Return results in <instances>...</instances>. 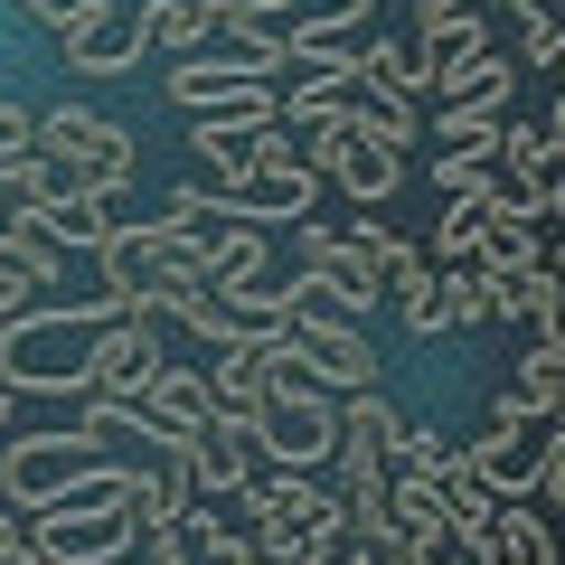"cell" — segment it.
<instances>
[{
    "instance_id": "obj_1",
    "label": "cell",
    "mask_w": 565,
    "mask_h": 565,
    "mask_svg": "<svg viewBox=\"0 0 565 565\" xmlns=\"http://www.w3.org/2000/svg\"><path fill=\"white\" fill-rule=\"evenodd\" d=\"M29 151H39V170H47V199H122V180L141 170L132 122L95 114V104H47Z\"/></svg>"
},
{
    "instance_id": "obj_2",
    "label": "cell",
    "mask_w": 565,
    "mask_h": 565,
    "mask_svg": "<svg viewBox=\"0 0 565 565\" xmlns=\"http://www.w3.org/2000/svg\"><path fill=\"white\" fill-rule=\"evenodd\" d=\"M104 321H122L104 292L76 302V311H20V321L0 330V377L20 386V396H66V386L85 396V349H95Z\"/></svg>"
},
{
    "instance_id": "obj_3",
    "label": "cell",
    "mask_w": 565,
    "mask_h": 565,
    "mask_svg": "<svg viewBox=\"0 0 565 565\" xmlns=\"http://www.w3.org/2000/svg\"><path fill=\"white\" fill-rule=\"evenodd\" d=\"M330 444H340V396H321V386H274V396L255 405L264 471H321Z\"/></svg>"
},
{
    "instance_id": "obj_4",
    "label": "cell",
    "mask_w": 565,
    "mask_h": 565,
    "mask_svg": "<svg viewBox=\"0 0 565 565\" xmlns=\"http://www.w3.org/2000/svg\"><path fill=\"white\" fill-rule=\"evenodd\" d=\"M20 527H29V546H39L47 565H122L141 546L132 509H76V500H47L39 519H20Z\"/></svg>"
},
{
    "instance_id": "obj_5",
    "label": "cell",
    "mask_w": 565,
    "mask_h": 565,
    "mask_svg": "<svg viewBox=\"0 0 565 565\" xmlns=\"http://www.w3.org/2000/svg\"><path fill=\"white\" fill-rule=\"evenodd\" d=\"M85 462H95V452H85L76 434H10V444H0V509H29V519H39Z\"/></svg>"
},
{
    "instance_id": "obj_6",
    "label": "cell",
    "mask_w": 565,
    "mask_h": 565,
    "mask_svg": "<svg viewBox=\"0 0 565 565\" xmlns=\"http://www.w3.org/2000/svg\"><path fill=\"white\" fill-rule=\"evenodd\" d=\"M170 367V349H161V321H104L95 330V349H85V396H122V405H141V386Z\"/></svg>"
},
{
    "instance_id": "obj_7",
    "label": "cell",
    "mask_w": 565,
    "mask_h": 565,
    "mask_svg": "<svg viewBox=\"0 0 565 565\" xmlns=\"http://www.w3.org/2000/svg\"><path fill=\"white\" fill-rule=\"evenodd\" d=\"M255 509H264L255 537L274 546V565H282L302 537H321V527H330V481H321V471H264V481H255Z\"/></svg>"
},
{
    "instance_id": "obj_8",
    "label": "cell",
    "mask_w": 565,
    "mask_h": 565,
    "mask_svg": "<svg viewBox=\"0 0 565 565\" xmlns=\"http://www.w3.org/2000/svg\"><path fill=\"white\" fill-rule=\"evenodd\" d=\"M311 199H321V180H311V170H236L226 189H207V207H217V217H236V226H282V217L302 226Z\"/></svg>"
},
{
    "instance_id": "obj_9",
    "label": "cell",
    "mask_w": 565,
    "mask_h": 565,
    "mask_svg": "<svg viewBox=\"0 0 565 565\" xmlns=\"http://www.w3.org/2000/svg\"><path fill=\"white\" fill-rule=\"evenodd\" d=\"M57 47H66L76 76H132V66H141V29H132L122 0H85L76 20L57 29Z\"/></svg>"
},
{
    "instance_id": "obj_10",
    "label": "cell",
    "mask_w": 565,
    "mask_h": 565,
    "mask_svg": "<svg viewBox=\"0 0 565 565\" xmlns=\"http://www.w3.org/2000/svg\"><path fill=\"white\" fill-rule=\"evenodd\" d=\"M180 452H189V481H199V500H207V490H245V481H264V452H255V424H245V415H207Z\"/></svg>"
},
{
    "instance_id": "obj_11",
    "label": "cell",
    "mask_w": 565,
    "mask_h": 565,
    "mask_svg": "<svg viewBox=\"0 0 565 565\" xmlns=\"http://www.w3.org/2000/svg\"><path fill=\"white\" fill-rule=\"evenodd\" d=\"M207 415H217V396H207V367H189V359H170L141 386V444H189Z\"/></svg>"
},
{
    "instance_id": "obj_12",
    "label": "cell",
    "mask_w": 565,
    "mask_h": 565,
    "mask_svg": "<svg viewBox=\"0 0 565 565\" xmlns=\"http://www.w3.org/2000/svg\"><path fill=\"white\" fill-rule=\"evenodd\" d=\"M274 76H282V47H236V57H180V66H170V104L207 114V104L245 95V85H274Z\"/></svg>"
},
{
    "instance_id": "obj_13",
    "label": "cell",
    "mask_w": 565,
    "mask_h": 565,
    "mask_svg": "<svg viewBox=\"0 0 565 565\" xmlns=\"http://www.w3.org/2000/svg\"><path fill=\"white\" fill-rule=\"evenodd\" d=\"M396 405L367 386V396H340V444H330V462H340V481H377L386 471V434H396Z\"/></svg>"
},
{
    "instance_id": "obj_14",
    "label": "cell",
    "mask_w": 565,
    "mask_h": 565,
    "mask_svg": "<svg viewBox=\"0 0 565 565\" xmlns=\"http://www.w3.org/2000/svg\"><path fill=\"white\" fill-rule=\"evenodd\" d=\"M471 565H565V556H556V537H546V519L527 500H500L471 527Z\"/></svg>"
},
{
    "instance_id": "obj_15",
    "label": "cell",
    "mask_w": 565,
    "mask_h": 565,
    "mask_svg": "<svg viewBox=\"0 0 565 565\" xmlns=\"http://www.w3.org/2000/svg\"><path fill=\"white\" fill-rule=\"evenodd\" d=\"M537 444H546V434H537ZM537 444H527V424H490V434L462 444V462L490 481V500H527V490H537Z\"/></svg>"
},
{
    "instance_id": "obj_16",
    "label": "cell",
    "mask_w": 565,
    "mask_h": 565,
    "mask_svg": "<svg viewBox=\"0 0 565 565\" xmlns=\"http://www.w3.org/2000/svg\"><path fill=\"white\" fill-rule=\"evenodd\" d=\"M321 180H340V189H349V207H386V199H396V180H405V151H386V141L349 132L340 151H330Z\"/></svg>"
},
{
    "instance_id": "obj_17",
    "label": "cell",
    "mask_w": 565,
    "mask_h": 565,
    "mask_svg": "<svg viewBox=\"0 0 565 565\" xmlns=\"http://www.w3.org/2000/svg\"><path fill=\"white\" fill-rule=\"evenodd\" d=\"M565 415V349H527L500 396V424H556Z\"/></svg>"
},
{
    "instance_id": "obj_18",
    "label": "cell",
    "mask_w": 565,
    "mask_h": 565,
    "mask_svg": "<svg viewBox=\"0 0 565 565\" xmlns=\"http://www.w3.org/2000/svg\"><path fill=\"white\" fill-rule=\"evenodd\" d=\"M509 85H519V57H462V66H434V95H444V114L452 104H481V114H500L509 104Z\"/></svg>"
},
{
    "instance_id": "obj_19",
    "label": "cell",
    "mask_w": 565,
    "mask_h": 565,
    "mask_svg": "<svg viewBox=\"0 0 565 565\" xmlns=\"http://www.w3.org/2000/svg\"><path fill=\"white\" fill-rule=\"evenodd\" d=\"M132 29H141V47H161V57H189V47H207V39H217L207 0H141V10H132Z\"/></svg>"
},
{
    "instance_id": "obj_20",
    "label": "cell",
    "mask_w": 565,
    "mask_h": 565,
    "mask_svg": "<svg viewBox=\"0 0 565 565\" xmlns=\"http://www.w3.org/2000/svg\"><path fill=\"white\" fill-rule=\"evenodd\" d=\"M340 122H349V132H367V141H386V151H405V141L424 132V114H415V104H405V95H377V85H367V76L349 85Z\"/></svg>"
},
{
    "instance_id": "obj_21",
    "label": "cell",
    "mask_w": 565,
    "mask_h": 565,
    "mask_svg": "<svg viewBox=\"0 0 565 565\" xmlns=\"http://www.w3.org/2000/svg\"><path fill=\"white\" fill-rule=\"evenodd\" d=\"M359 76L377 85V95H405V104L434 95V66H424L415 39H367V47H359Z\"/></svg>"
},
{
    "instance_id": "obj_22",
    "label": "cell",
    "mask_w": 565,
    "mask_h": 565,
    "mask_svg": "<svg viewBox=\"0 0 565 565\" xmlns=\"http://www.w3.org/2000/svg\"><path fill=\"white\" fill-rule=\"evenodd\" d=\"M207 396H217V415H245V424H255V405L274 396V386H264V359H255V340L217 349V367H207Z\"/></svg>"
},
{
    "instance_id": "obj_23",
    "label": "cell",
    "mask_w": 565,
    "mask_h": 565,
    "mask_svg": "<svg viewBox=\"0 0 565 565\" xmlns=\"http://www.w3.org/2000/svg\"><path fill=\"white\" fill-rule=\"evenodd\" d=\"M0 282L29 292V302L57 282V245H47V226H0Z\"/></svg>"
},
{
    "instance_id": "obj_24",
    "label": "cell",
    "mask_w": 565,
    "mask_h": 565,
    "mask_svg": "<svg viewBox=\"0 0 565 565\" xmlns=\"http://www.w3.org/2000/svg\"><path fill=\"white\" fill-rule=\"evenodd\" d=\"M39 226H47V245H104L122 226V199H47Z\"/></svg>"
},
{
    "instance_id": "obj_25",
    "label": "cell",
    "mask_w": 565,
    "mask_h": 565,
    "mask_svg": "<svg viewBox=\"0 0 565 565\" xmlns=\"http://www.w3.org/2000/svg\"><path fill=\"white\" fill-rule=\"evenodd\" d=\"M452 462H462V444H444L434 424H396V434H386V471H434V481H444Z\"/></svg>"
},
{
    "instance_id": "obj_26",
    "label": "cell",
    "mask_w": 565,
    "mask_h": 565,
    "mask_svg": "<svg viewBox=\"0 0 565 565\" xmlns=\"http://www.w3.org/2000/svg\"><path fill=\"white\" fill-rule=\"evenodd\" d=\"M132 434H141V405L85 396V415H76V444H85V452H114V444H132Z\"/></svg>"
},
{
    "instance_id": "obj_27",
    "label": "cell",
    "mask_w": 565,
    "mask_h": 565,
    "mask_svg": "<svg viewBox=\"0 0 565 565\" xmlns=\"http://www.w3.org/2000/svg\"><path fill=\"white\" fill-rule=\"evenodd\" d=\"M490 509H500V500H490V481H481L471 462H452V471H444V527H452V537H471Z\"/></svg>"
},
{
    "instance_id": "obj_28",
    "label": "cell",
    "mask_w": 565,
    "mask_h": 565,
    "mask_svg": "<svg viewBox=\"0 0 565 565\" xmlns=\"http://www.w3.org/2000/svg\"><path fill=\"white\" fill-rule=\"evenodd\" d=\"M415 47H424V66H462V57H481V47H490V29L462 10V20H434V29H415Z\"/></svg>"
},
{
    "instance_id": "obj_29",
    "label": "cell",
    "mask_w": 565,
    "mask_h": 565,
    "mask_svg": "<svg viewBox=\"0 0 565 565\" xmlns=\"http://www.w3.org/2000/svg\"><path fill=\"white\" fill-rule=\"evenodd\" d=\"M444 321L452 330L490 321V274H481V264H471V274H444Z\"/></svg>"
},
{
    "instance_id": "obj_30",
    "label": "cell",
    "mask_w": 565,
    "mask_h": 565,
    "mask_svg": "<svg viewBox=\"0 0 565 565\" xmlns=\"http://www.w3.org/2000/svg\"><path fill=\"white\" fill-rule=\"evenodd\" d=\"M405 565H471V537H452L444 519H434V527H405Z\"/></svg>"
},
{
    "instance_id": "obj_31",
    "label": "cell",
    "mask_w": 565,
    "mask_h": 565,
    "mask_svg": "<svg viewBox=\"0 0 565 565\" xmlns=\"http://www.w3.org/2000/svg\"><path fill=\"white\" fill-rule=\"evenodd\" d=\"M527 500H546V509H565V415H556V434L537 444V490Z\"/></svg>"
},
{
    "instance_id": "obj_32",
    "label": "cell",
    "mask_w": 565,
    "mask_h": 565,
    "mask_svg": "<svg viewBox=\"0 0 565 565\" xmlns=\"http://www.w3.org/2000/svg\"><path fill=\"white\" fill-rule=\"evenodd\" d=\"M396 311H405V330H415V340H434V330H452V321H444V282H415V292H405Z\"/></svg>"
},
{
    "instance_id": "obj_33",
    "label": "cell",
    "mask_w": 565,
    "mask_h": 565,
    "mask_svg": "<svg viewBox=\"0 0 565 565\" xmlns=\"http://www.w3.org/2000/svg\"><path fill=\"white\" fill-rule=\"evenodd\" d=\"M340 565H405V537H396V527H377V537H359Z\"/></svg>"
},
{
    "instance_id": "obj_34",
    "label": "cell",
    "mask_w": 565,
    "mask_h": 565,
    "mask_svg": "<svg viewBox=\"0 0 565 565\" xmlns=\"http://www.w3.org/2000/svg\"><path fill=\"white\" fill-rule=\"evenodd\" d=\"M519 66H565V39L556 29H519Z\"/></svg>"
},
{
    "instance_id": "obj_35",
    "label": "cell",
    "mask_w": 565,
    "mask_h": 565,
    "mask_svg": "<svg viewBox=\"0 0 565 565\" xmlns=\"http://www.w3.org/2000/svg\"><path fill=\"white\" fill-rule=\"evenodd\" d=\"M274 10H292V0H207V20H274Z\"/></svg>"
},
{
    "instance_id": "obj_36",
    "label": "cell",
    "mask_w": 565,
    "mask_h": 565,
    "mask_svg": "<svg viewBox=\"0 0 565 565\" xmlns=\"http://www.w3.org/2000/svg\"><path fill=\"white\" fill-rule=\"evenodd\" d=\"M509 10H519V29H556L565 39V0H509Z\"/></svg>"
},
{
    "instance_id": "obj_37",
    "label": "cell",
    "mask_w": 565,
    "mask_h": 565,
    "mask_svg": "<svg viewBox=\"0 0 565 565\" xmlns=\"http://www.w3.org/2000/svg\"><path fill=\"white\" fill-rule=\"evenodd\" d=\"M20 10H29V20H47V29H66V20L85 10V0H20Z\"/></svg>"
},
{
    "instance_id": "obj_38",
    "label": "cell",
    "mask_w": 565,
    "mask_h": 565,
    "mask_svg": "<svg viewBox=\"0 0 565 565\" xmlns=\"http://www.w3.org/2000/svg\"><path fill=\"white\" fill-rule=\"evenodd\" d=\"M471 0H415V29H434V20H462Z\"/></svg>"
},
{
    "instance_id": "obj_39",
    "label": "cell",
    "mask_w": 565,
    "mask_h": 565,
    "mask_svg": "<svg viewBox=\"0 0 565 565\" xmlns=\"http://www.w3.org/2000/svg\"><path fill=\"white\" fill-rule=\"evenodd\" d=\"M0 565H47V556L29 546V527H20V537H0Z\"/></svg>"
},
{
    "instance_id": "obj_40",
    "label": "cell",
    "mask_w": 565,
    "mask_h": 565,
    "mask_svg": "<svg viewBox=\"0 0 565 565\" xmlns=\"http://www.w3.org/2000/svg\"><path fill=\"white\" fill-rule=\"evenodd\" d=\"M0 434H20V386L0 377Z\"/></svg>"
},
{
    "instance_id": "obj_41",
    "label": "cell",
    "mask_w": 565,
    "mask_h": 565,
    "mask_svg": "<svg viewBox=\"0 0 565 565\" xmlns=\"http://www.w3.org/2000/svg\"><path fill=\"white\" fill-rule=\"evenodd\" d=\"M20 311H29V292H10V282H0V330L20 321Z\"/></svg>"
},
{
    "instance_id": "obj_42",
    "label": "cell",
    "mask_w": 565,
    "mask_h": 565,
    "mask_svg": "<svg viewBox=\"0 0 565 565\" xmlns=\"http://www.w3.org/2000/svg\"><path fill=\"white\" fill-rule=\"evenodd\" d=\"M546 180H565V141H546Z\"/></svg>"
},
{
    "instance_id": "obj_43",
    "label": "cell",
    "mask_w": 565,
    "mask_h": 565,
    "mask_svg": "<svg viewBox=\"0 0 565 565\" xmlns=\"http://www.w3.org/2000/svg\"><path fill=\"white\" fill-rule=\"evenodd\" d=\"M546 141H565V104H556V114H546Z\"/></svg>"
},
{
    "instance_id": "obj_44",
    "label": "cell",
    "mask_w": 565,
    "mask_h": 565,
    "mask_svg": "<svg viewBox=\"0 0 565 565\" xmlns=\"http://www.w3.org/2000/svg\"><path fill=\"white\" fill-rule=\"evenodd\" d=\"M546 274H556V282H565V245H556V255H546Z\"/></svg>"
},
{
    "instance_id": "obj_45",
    "label": "cell",
    "mask_w": 565,
    "mask_h": 565,
    "mask_svg": "<svg viewBox=\"0 0 565 565\" xmlns=\"http://www.w3.org/2000/svg\"><path fill=\"white\" fill-rule=\"evenodd\" d=\"M0 537H20V519H10V509H0Z\"/></svg>"
},
{
    "instance_id": "obj_46",
    "label": "cell",
    "mask_w": 565,
    "mask_h": 565,
    "mask_svg": "<svg viewBox=\"0 0 565 565\" xmlns=\"http://www.w3.org/2000/svg\"><path fill=\"white\" fill-rule=\"evenodd\" d=\"M122 565H132V556H122Z\"/></svg>"
}]
</instances>
